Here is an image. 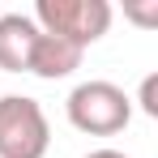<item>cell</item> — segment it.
Masks as SVG:
<instances>
[{
    "label": "cell",
    "instance_id": "cell-1",
    "mask_svg": "<svg viewBox=\"0 0 158 158\" xmlns=\"http://www.w3.org/2000/svg\"><path fill=\"white\" fill-rule=\"evenodd\" d=\"M64 111H69V124L77 132L115 137V132L128 128V120H132V98L120 85H111V81H81L69 94Z\"/></svg>",
    "mask_w": 158,
    "mask_h": 158
},
{
    "label": "cell",
    "instance_id": "cell-2",
    "mask_svg": "<svg viewBox=\"0 0 158 158\" xmlns=\"http://www.w3.org/2000/svg\"><path fill=\"white\" fill-rule=\"evenodd\" d=\"M34 26L43 34L69 39L73 47H90L111 30V4L107 0H39L34 4Z\"/></svg>",
    "mask_w": 158,
    "mask_h": 158
},
{
    "label": "cell",
    "instance_id": "cell-3",
    "mask_svg": "<svg viewBox=\"0 0 158 158\" xmlns=\"http://www.w3.org/2000/svg\"><path fill=\"white\" fill-rule=\"evenodd\" d=\"M52 145V124L39 98L4 94L0 98V158H43Z\"/></svg>",
    "mask_w": 158,
    "mask_h": 158
},
{
    "label": "cell",
    "instance_id": "cell-4",
    "mask_svg": "<svg viewBox=\"0 0 158 158\" xmlns=\"http://www.w3.org/2000/svg\"><path fill=\"white\" fill-rule=\"evenodd\" d=\"M39 26L26 13H4L0 17V69L4 73H26L30 69V52H34Z\"/></svg>",
    "mask_w": 158,
    "mask_h": 158
},
{
    "label": "cell",
    "instance_id": "cell-5",
    "mask_svg": "<svg viewBox=\"0 0 158 158\" xmlns=\"http://www.w3.org/2000/svg\"><path fill=\"white\" fill-rule=\"evenodd\" d=\"M81 56L85 52L73 47L69 39H56V34H43V30H39L26 73H34V77H43V81H60V77H69L73 69H81Z\"/></svg>",
    "mask_w": 158,
    "mask_h": 158
},
{
    "label": "cell",
    "instance_id": "cell-6",
    "mask_svg": "<svg viewBox=\"0 0 158 158\" xmlns=\"http://www.w3.org/2000/svg\"><path fill=\"white\" fill-rule=\"evenodd\" d=\"M154 94H158V77L150 73V77L141 81V111H145V115H158V103H154Z\"/></svg>",
    "mask_w": 158,
    "mask_h": 158
},
{
    "label": "cell",
    "instance_id": "cell-7",
    "mask_svg": "<svg viewBox=\"0 0 158 158\" xmlns=\"http://www.w3.org/2000/svg\"><path fill=\"white\" fill-rule=\"evenodd\" d=\"M128 17H132V22H141V26H154V22H158V0H154V4H145V9H128Z\"/></svg>",
    "mask_w": 158,
    "mask_h": 158
},
{
    "label": "cell",
    "instance_id": "cell-8",
    "mask_svg": "<svg viewBox=\"0 0 158 158\" xmlns=\"http://www.w3.org/2000/svg\"><path fill=\"white\" fill-rule=\"evenodd\" d=\"M85 158H128V154H120V150H90Z\"/></svg>",
    "mask_w": 158,
    "mask_h": 158
}]
</instances>
